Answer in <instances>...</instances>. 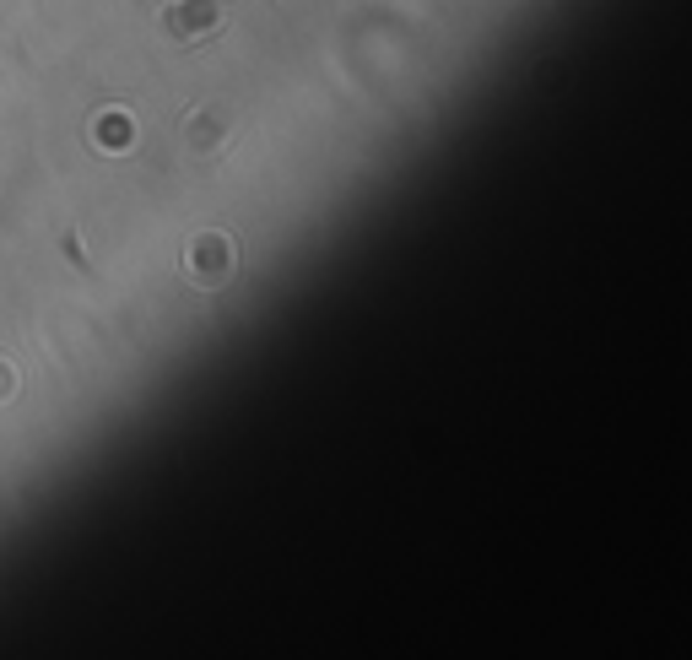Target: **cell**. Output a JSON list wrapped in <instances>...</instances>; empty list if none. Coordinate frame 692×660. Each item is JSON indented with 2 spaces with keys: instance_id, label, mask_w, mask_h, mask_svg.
<instances>
[{
  "instance_id": "3957f363",
  "label": "cell",
  "mask_w": 692,
  "mask_h": 660,
  "mask_svg": "<svg viewBox=\"0 0 692 660\" xmlns=\"http://www.w3.org/2000/svg\"><path fill=\"white\" fill-rule=\"evenodd\" d=\"M222 136H228V114H217V109H201V114H195V125H190V147H195V152H211Z\"/></svg>"
},
{
  "instance_id": "277c9868",
  "label": "cell",
  "mask_w": 692,
  "mask_h": 660,
  "mask_svg": "<svg viewBox=\"0 0 692 660\" xmlns=\"http://www.w3.org/2000/svg\"><path fill=\"white\" fill-rule=\"evenodd\" d=\"M125 141H136V125L125 120V114H98V147H125Z\"/></svg>"
},
{
  "instance_id": "5b68a950",
  "label": "cell",
  "mask_w": 692,
  "mask_h": 660,
  "mask_svg": "<svg viewBox=\"0 0 692 660\" xmlns=\"http://www.w3.org/2000/svg\"><path fill=\"white\" fill-rule=\"evenodd\" d=\"M0 395H11V368L0 363Z\"/></svg>"
},
{
  "instance_id": "7a4b0ae2",
  "label": "cell",
  "mask_w": 692,
  "mask_h": 660,
  "mask_svg": "<svg viewBox=\"0 0 692 660\" xmlns=\"http://www.w3.org/2000/svg\"><path fill=\"white\" fill-rule=\"evenodd\" d=\"M190 271H195V282H201V287H217L222 276L233 271V249H228V239H222V233H201V239H195V249H190Z\"/></svg>"
},
{
  "instance_id": "6da1fadb",
  "label": "cell",
  "mask_w": 692,
  "mask_h": 660,
  "mask_svg": "<svg viewBox=\"0 0 692 660\" xmlns=\"http://www.w3.org/2000/svg\"><path fill=\"white\" fill-rule=\"evenodd\" d=\"M217 22H222L217 0H173V6L163 11V33H168L179 49L211 38V33H217Z\"/></svg>"
}]
</instances>
